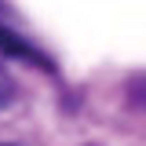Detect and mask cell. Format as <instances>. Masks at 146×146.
I'll list each match as a JSON object with an SVG mask.
<instances>
[{
    "label": "cell",
    "instance_id": "1",
    "mask_svg": "<svg viewBox=\"0 0 146 146\" xmlns=\"http://www.w3.org/2000/svg\"><path fill=\"white\" fill-rule=\"evenodd\" d=\"M0 55L18 58V62H26V66H36V70H44V73H55L51 58L40 51V48H33L29 40H22V36H18L11 26H4V22H0Z\"/></svg>",
    "mask_w": 146,
    "mask_h": 146
},
{
    "label": "cell",
    "instance_id": "2",
    "mask_svg": "<svg viewBox=\"0 0 146 146\" xmlns=\"http://www.w3.org/2000/svg\"><path fill=\"white\" fill-rule=\"evenodd\" d=\"M124 95L135 110H146V73H131L124 84Z\"/></svg>",
    "mask_w": 146,
    "mask_h": 146
},
{
    "label": "cell",
    "instance_id": "3",
    "mask_svg": "<svg viewBox=\"0 0 146 146\" xmlns=\"http://www.w3.org/2000/svg\"><path fill=\"white\" fill-rule=\"evenodd\" d=\"M7 102H15V88H11L7 80H0V110L7 106Z\"/></svg>",
    "mask_w": 146,
    "mask_h": 146
},
{
    "label": "cell",
    "instance_id": "4",
    "mask_svg": "<svg viewBox=\"0 0 146 146\" xmlns=\"http://www.w3.org/2000/svg\"><path fill=\"white\" fill-rule=\"evenodd\" d=\"M0 146H15V143H0Z\"/></svg>",
    "mask_w": 146,
    "mask_h": 146
}]
</instances>
